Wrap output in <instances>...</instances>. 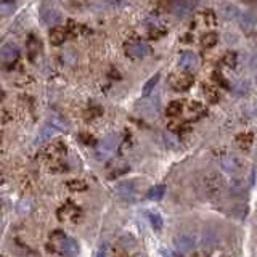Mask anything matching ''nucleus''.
<instances>
[{"label": "nucleus", "mask_w": 257, "mask_h": 257, "mask_svg": "<svg viewBox=\"0 0 257 257\" xmlns=\"http://www.w3.org/2000/svg\"><path fill=\"white\" fill-rule=\"evenodd\" d=\"M50 245L55 253L63 257H76L79 254L77 241L61 232V230H55L53 233H50Z\"/></svg>", "instance_id": "1"}, {"label": "nucleus", "mask_w": 257, "mask_h": 257, "mask_svg": "<svg viewBox=\"0 0 257 257\" xmlns=\"http://www.w3.org/2000/svg\"><path fill=\"white\" fill-rule=\"evenodd\" d=\"M200 187H201V193L207 198V200H215L223 193V188H225V180L220 174H207L204 175L201 182H200Z\"/></svg>", "instance_id": "2"}, {"label": "nucleus", "mask_w": 257, "mask_h": 257, "mask_svg": "<svg viewBox=\"0 0 257 257\" xmlns=\"http://www.w3.org/2000/svg\"><path fill=\"white\" fill-rule=\"evenodd\" d=\"M169 85L177 92H185L193 85V77L188 72H177L169 77Z\"/></svg>", "instance_id": "3"}, {"label": "nucleus", "mask_w": 257, "mask_h": 257, "mask_svg": "<svg viewBox=\"0 0 257 257\" xmlns=\"http://www.w3.org/2000/svg\"><path fill=\"white\" fill-rule=\"evenodd\" d=\"M124 49H126V55L130 58H145L151 53L150 45L142 41H129Z\"/></svg>", "instance_id": "4"}, {"label": "nucleus", "mask_w": 257, "mask_h": 257, "mask_svg": "<svg viewBox=\"0 0 257 257\" xmlns=\"http://www.w3.org/2000/svg\"><path fill=\"white\" fill-rule=\"evenodd\" d=\"M117 147V135L111 134L108 137H104L100 142V145L97 147V157L98 159H104L114 153V150Z\"/></svg>", "instance_id": "5"}, {"label": "nucleus", "mask_w": 257, "mask_h": 257, "mask_svg": "<svg viewBox=\"0 0 257 257\" xmlns=\"http://www.w3.org/2000/svg\"><path fill=\"white\" fill-rule=\"evenodd\" d=\"M56 215H58V219H60L61 222H72V223H76L79 219H81L82 212H81V209H79L77 206L68 203V204H63V206L58 209Z\"/></svg>", "instance_id": "6"}, {"label": "nucleus", "mask_w": 257, "mask_h": 257, "mask_svg": "<svg viewBox=\"0 0 257 257\" xmlns=\"http://www.w3.org/2000/svg\"><path fill=\"white\" fill-rule=\"evenodd\" d=\"M195 245H196L195 238H193L192 235H188V233H179V235H175V238H174L175 251H179L180 254H185V253L193 251Z\"/></svg>", "instance_id": "7"}, {"label": "nucleus", "mask_w": 257, "mask_h": 257, "mask_svg": "<svg viewBox=\"0 0 257 257\" xmlns=\"http://www.w3.org/2000/svg\"><path fill=\"white\" fill-rule=\"evenodd\" d=\"M19 58V49L15 44H5L2 49H0V63L11 66L13 63H16Z\"/></svg>", "instance_id": "8"}, {"label": "nucleus", "mask_w": 257, "mask_h": 257, "mask_svg": "<svg viewBox=\"0 0 257 257\" xmlns=\"http://www.w3.org/2000/svg\"><path fill=\"white\" fill-rule=\"evenodd\" d=\"M193 10V5L188 0H172L169 3V11L172 13L175 18H187Z\"/></svg>", "instance_id": "9"}, {"label": "nucleus", "mask_w": 257, "mask_h": 257, "mask_svg": "<svg viewBox=\"0 0 257 257\" xmlns=\"http://www.w3.org/2000/svg\"><path fill=\"white\" fill-rule=\"evenodd\" d=\"M179 66L183 71H193L198 66V58L193 51H183L179 58Z\"/></svg>", "instance_id": "10"}, {"label": "nucleus", "mask_w": 257, "mask_h": 257, "mask_svg": "<svg viewBox=\"0 0 257 257\" xmlns=\"http://www.w3.org/2000/svg\"><path fill=\"white\" fill-rule=\"evenodd\" d=\"M220 166L223 170H227L230 174H236L241 170V162L238 157L235 156H223L220 159Z\"/></svg>", "instance_id": "11"}, {"label": "nucleus", "mask_w": 257, "mask_h": 257, "mask_svg": "<svg viewBox=\"0 0 257 257\" xmlns=\"http://www.w3.org/2000/svg\"><path fill=\"white\" fill-rule=\"evenodd\" d=\"M116 195L121 198V200H134L135 195H137V190L135 187L132 185V183L126 182V183H119V185L116 187Z\"/></svg>", "instance_id": "12"}, {"label": "nucleus", "mask_w": 257, "mask_h": 257, "mask_svg": "<svg viewBox=\"0 0 257 257\" xmlns=\"http://www.w3.org/2000/svg\"><path fill=\"white\" fill-rule=\"evenodd\" d=\"M66 153V147L63 142H55V143H50L45 147L44 150V154H47L49 157H60Z\"/></svg>", "instance_id": "13"}, {"label": "nucleus", "mask_w": 257, "mask_h": 257, "mask_svg": "<svg viewBox=\"0 0 257 257\" xmlns=\"http://www.w3.org/2000/svg\"><path fill=\"white\" fill-rule=\"evenodd\" d=\"M42 19L49 26H55L56 28V24L60 23V19H61V15H60V11L55 10V8H44L42 10Z\"/></svg>", "instance_id": "14"}, {"label": "nucleus", "mask_w": 257, "mask_h": 257, "mask_svg": "<svg viewBox=\"0 0 257 257\" xmlns=\"http://www.w3.org/2000/svg\"><path fill=\"white\" fill-rule=\"evenodd\" d=\"M253 143H254V135L251 132H243V134L236 135V145L241 150H249L253 147Z\"/></svg>", "instance_id": "15"}, {"label": "nucleus", "mask_w": 257, "mask_h": 257, "mask_svg": "<svg viewBox=\"0 0 257 257\" xmlns=\"http://www.w3.org/2000/svg\"><path fill=\"white\" fill-rule=\"evenodd\" d=\"M66 37H68V29H63V28H53L50 31V42L53 45H61Z\"/></svg>", "instance_id": "16"}, {"label": "nucleus", "mask_w": 257, "mask_h": 257, "mask_svg": "<svg viewBox=\"0 0 257 257\" xmlns=\"http://www.w3.org/2000/svg\"><path fill=\"white\" fill-rule=\"evenodd\" d=\"M166 32H167L166 28L157 21H154L151 26H148V36H150V39H153V41H157V39H161L162 36H166Z\"/></svg>", "instance_id": "17"}, {"label": "nucleus", "mask_w": 257, "mask_h": 257, "mask_svg": "<svg viewBox=\"0 0 257 257\" xmlns=\"http://www.w3.org/2000/svg\"><path fill=\"white\" fill-rule=\"evenodd\" d=\"M219 41V36L215 34V32H206V34H203V37L200 39V44L203 49H212L214 45Z\"/></svg>", "instance_id": "18"}, {"label": "nucleus", "mask_w": 257, "mask_h": 257, "mask_svg": "<svg viewBox=\"0 0 257 257\" xmlns=\"http://www.w3.org/2000/svg\"><path fill=\"white\" fill-rule=\"evenodd\" d=\"M166 195V187L164 185H154V187H151L150 188V192H148V200L151 201H159L162 200V196Z\"/></svg>", "instance_id": "19"}, {"label": "nucleus", "mask_w": 257, "mask_h": 257, "mask_svg": "<svg viewBox=\"0 0 257 257\" xmlns=\"http://www.w3.org/2000/svg\"><path fill=\"white\" fill-rule=\"evenodd\" d=\"M183 111V103L182 102H170L169 106L166 108V114L169 117H179Z\"/></svg>", "instance_id": "20"}, {"label": "nucleus", "mask_w": 257, "mask_h": 257, "mask_svg": "<svg viewBox=\"0 0 257 257\" xmlns=\"http://www.w3.org/2000/svg\"><path fill=\"white\" fill-rule=\"evenodd\" d=\"M240 24H241V28L245 29V32H253V29L256 28L254 18L249 15V13H245V15L240 16Z\"/></svg>", "instance_id": "21"}, {"label": "nucleus", "mask_w": 257, "mask_h": 257, "mask_svg": "<svg viewBox=\"0 0 257 257\" xmlns=\"http://www.w3.org/2000/svg\"><path fill=\"white\" fill-rule=\"evenodd\" d=\"M225 68H230V69H233L236 63H238V55L235 53V51H227L225 55L222 56V61H220Z\"/></svg>", "instance_id": "22"}, {"label": "nucleus", "mask_w": 257, "mask_h": 257, "mask_svg": "<svg viewBox=\"0 0 257 257\" xmlns=\"http://www.w3.org/2000/svg\"><path fill=\"white\" fill-rule=\"evenodd\" d=\"M53 132H55V127H53V126L44 127L41 134H39V137L36 138V143H37V145H42V143H45V142H49L50 138L53 137Z\"/></svg>", "instance_id": "23"}, {"label": "nucleus", "mask_w": 257, "mask_h": 257, "mask_svg": "<svg viewBox=\"0 0 257 257\" xmlns=\"http://www.w3.org/2000/svg\"><path fill=\"white\" fill-rule=\"evenodd\" d=\"M157 82H159V72H157V74H154L153 77H150L147 82H145V85H143V95L145 97H148L151 92L154 90V87L157 85Z\"/></svg>", "instance_id": "24"}, {"label": "nucleus", "mask_w": 257, "mask_h": 257, "mask_svg": "<svg viewBox=\"0 0 257 257\" xmlns=\"http://www.w3.org/2000/svg\"><path fill=\"white\" fill-rule=\"evenodd\" d=\"M66 188L71 190V192H84V190H87V183L84 180H69L66 182Z\"/></svg>", "instance_id": "25"}, {"label": "nucleus", "mask_w": 257, "mask_h": 257, "mask_svg": "<svg viewBox=\"0 0 257 257\" xmlns=\"http://www.w3.org/2000/svg\"><path fill=\"white\" fill-rule=\"evenodd\" d=\"M204 97H206L209 103H217L220 98V94L215 87H204Z\"/></svg>", "instance_id": "26"}, {"label": "nucleus", "mask_w": 257, "mask_h": 257, "mask_svg": "<svg viewBox=\"0 0 257 257\" xmlns=\"http://www.w3.org/2000/svg\"><path fill=\"white\" fill-rule=\"evenodd\" d=\"M15 11V2H11V0H3L2 3H0V13L2 15H10V13Z\"/></svg>", "instance_id": "27"}, {"label": "nucleus", "mask_w": 257, "mask_h": 257, "mask_svg": "<svg viewBox=\"0 0 257 257\" xmlns=\"http://www.w3.org/2000/svg\"><path fill=\"white\" fill-rule=\"evenodd\" d=\"M200 18L203 19L204 26H214L215 21H217V19H215V15H214V11H203Z\"/></svg>", "instance_id": "28"}, {"label": "nucleus", "mask_w": 257, "mask_h": 257, "mask_svg": "<svg viewBox=\"0 0 257 257\" xmlns=\"http://www.w3.org/2000/svg\"><path fill=\"white\" fill-rule=\"evenodd\" d=\"M39 49H41V45H39V41L34 37V36H31L29 37V41H28V50H29V55L31 56H34L36 53H39Z\"/></svg>", "instance_id": "29"}, {"label": "nucleus", "mask_w": 257, "mask_h": 257, "mask_svg": "<svg viewBox=\"0 0 257 257\" xmlns=\"http://www.w3.org/2000/svg\"><path fill=\"white\" fill-rule=\"evenodd\" d=\"M148 217H150V222H151V225H153L154 230H161V228H162V219H161L159 214L150 212Z\"/></svg>", "instance_id": "30"}, {"label": "nucleus", "mask_w": 257, "mask_h": 257, "mask_svg": "<svg viewBox=\"0 0 257 257\" xmlns=\"http://www.w3.org/2000/svg\"><path fill=\"white\" fill-rule=\"evenodd\" d=\"M79 140H81L84 145H87V147H94V145L97 143L95 137L90 135V134H87V132H84V134L79 135Z\"/></svg>", "instance_id": "31"}, {"label": "nucleus", "mask_w": 257, "mask_h": 257, "mask_svg": "<svg viewBox=\"0 0 257 257\" xmlns=\"http://www.w3.org/2000/svg\"><path fill=\"white\" fill-rule=\"evenodd\" d=\"M212 79L220 85V87H223V89H230V85H228V82H227V79L222 76V72H219V71H215L214 74H212Z\"/></svg>", "instance_id": "32"}, {"label": "nucleus", "mask_w": 257, "mask_h": 257, "mask_svg": "<svg viewBox=\"0 0 257 257\" xmlns=\"http://www.w3.org/2000/svg\"><path fill=\"white\" fill-rule=\"evenodd\" d=\"M102 108H98V106H92V108H89V111H87V119H95V117H98V116H102Z\"/></svg>", "instance_id": "33"}, {"label": "nucleus", "mask_w": 257, "mask_h": 257, "mask_svg": "<svg viewBox=\"0 0 257 257\" xmlns=\"http://www.w3.org/2000/svg\"><path fill=\"white\" fill-rule=\"evenodd\" d=\"M5 183V174H3V170L0 169V185H3Z\"/></svg>", "instance_id": "34"}, {"label": "nucleus", "mask_w": 257, "mask_h": 257, "mask_svg": "<svg viewBox=\"0 0 257 257\" xmlns=\"http://www.w3.org/2000/svg\"><path fill=\"white\" fill-rule=\"evenodd\" d=\"M108 2L111 5H119V3H122V0H108Z\"/></svg>", "instance_id": "35"}, {"label": "nucleus", "mask_w": 257, "mask_h": 257, "mask_svg": "<svg viewBox=\"0 0 257 257\" xmlns=\"http://www.w3.org/2000/svg\"><path fill=\"white\" fill-rule=\"evenodd\" d=\"M97 257H106V254H104V249H100L98 254H97Z\"/></svg>", "instance_id": "36"}]
</instances>
